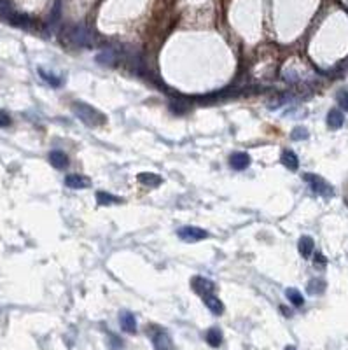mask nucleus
<instances>
[{"label": "nucleus", "mask_w": 348, "mask_h": 350, "mask_svg": "<svg viewBox=\"0 0 348 350\" xmlns=\"http://www.w3.org/2000/svg\"><path fill=\"white\" fill-rule=\"evenodd\" d=\"M291 137H292V140H306V139H308V130L298 126V128L292 130Z\"/></svg>", "instance_id": "23"}, {"label": "nucleus", "mask_w": 348, "mask_h": 350, "mask_svg": "<svg viewBox=\"0 0 348 350\" xmlns=\"http://www.w3.org/2000/svg\"><path fill=\"white\" fill-rule=\"evenodd\" d=\"M65 186L70 187V189H84V187L89 186V180L82 175L77 174H70L65 177Z\"/></svg>", "instance_id": "9"}, {"label": "nucleus", "mask_w": 348, "mask_h": 350, "mask_svg": "<svg viewBox=\"0 0 348 350\" xmlns=\"http://www.w3.org/2000/svg\"><path fill=\"white\" fill-rule=\"evenodd\" d=\"M229 167L233 170H245L250 167V156L247 153H233L229 156Z\"/></svg>", "instance_id": "6"}, {"label": "nucleus", "mask_w": 348, "mask_h": 350, "mask_svg": "<svg viewBox=\"0 0 348 350\" xmlns=\"http://www.w3.org/2000/svg\"><path fill=\"white\" fill-rule=\"evenodd\" d=\"M39 75L47 82V84L53 86V88H58V86H61V79L58 77V75L51 74V72L44 70V68H39Z\"/></svg>", "instance_id": "19"}, {"label": "nucleus", "mask_w": 348, "mask_h": 350, "mask_svg": "<svg viewBox=\"0 0 348 350\" xmlns=\"http://www.w3.org/2000/svg\"><path fill=\"white\" fill-rule=\"evenodd\" d=\"M285 296L289 298V301H291L294 307H303V305H305V298H303V294L299 293L298 289H294V287H289V289L285 291Z\"/></svg>", "instance_id": "18"}, {"label": "nucleus", "mask_w": 348, "mask_h": 350, "mask_svg": "<svg viewBox=\"0 0 348 350\" xmlns=\"http://www.w3.org/2000/svg\"><path fill=\"white\" fill-rule=\"evenodd\" d=\"M191 287L198 294L205 296V294H212L213 293V289H215V284H213L212 280L205 279V277H194V279L191 280Z\"/></svg>", "instance_id": "5"}, {"label": "nucleus", "mask_w": 348, "mask_h": 350, "mask_svg": "<svg viewBox=\"0 0 348 350\" xmlns=\"http://www.w3.org/2000/svg\"><path fill=\"white\" fill-rule=\"evenodd\" d=\"M137 179H139V182H142L144 186H160L161 180H163L160 175L151 174V172H144V174H140Z\"/></svg>", "instance_id": "16"}, {"label": "nucleus", "mask_w": 348, "mask_h": 350, "mask_svg": "<svg viewBox=\"0 0 348 350\" xmlns=\"http://www.w3.org/2000/svg\"><path fill=\"white\" fill-rule=\"evenodd\" d=\"M280 310L284 312L285 315H291V310H287V308H285V307H280Z\"/></svg>", "instance_id": "26"}, {"label": "nucleus", "mask_w": 348, "mask_h": 350, "mask_svg": "<svg viewBox=\"0 0 348 350\" xmlns=\"http://www.w3.org/2000/svg\"><path fill=\"white\" fill-rule=\"evenodd\" d=\"M203 303H205V307L208 308L213 315H220L224 312L222 301H220L215 294H205V296H203Z\"/></svg>", "instance_id": "8"}, {"label": "nucleus", "mask_w": 348, "mask_h": 350, "mask_svg": "<svg viewBox=\"0 0 348 350\" xmlns=\"http://www.w3.org/2000/svg\"><path fill=\"white\" fill-rule=\"evenodd\" d=\"M306 291H308V294H322L326 291V282L317 279L310 280L308 286H306Z\"/></svg>", "instance_id": "20"}, {"label": "nucleus", "mask_w": 348, "mask_h": 350, "mask_svg": "<svg viewBox=\"0 0 348 350\" xmlns=\"http://www.w3.org/2000/svg\"><path fill=\"white\" fill-rule=\"evenodd\" d=\"M280 160H282V165H284L285 168H289V170H298L299 168V158L294 151L285 149L284 153H282Z\"/></svg>", "instance_id": "12"}, {"label": "nucleus", "mask_w": 348, "mask_h": 350, "mask_svg": "<svg viewBox=\"0 0 348 350\" xmlns=\"http://www.w3.org/2000/svg\"><path fill=\"white\" fill-rule=\"evenodd\" d=\"M285 350H298L296 347H292V345H289V347H285Z\"/></svg>", "instance_id": "27"}, {"label": "nucleus", "mask_w": 348, "mask_h": 350, "mask_svg": "<svg viewBox=\"0 0 348 350\" xmlns=\"http://www.w3.org/2000/svg\"><path fill=\"white\" fill-rule=\"evenodd\" d=\"M11 116L5 111H0V128H7V126H11Z\"/></svg>", "instance_id": "24"}, {"label": "nucleus", "mask_w": 348, "mask_h": 350, "mask_svg": "<svg viewBox=\"0 0 348 350\" xmlns=\"http://www.w3.org/2000/svg\"><path fill=\"white\" fill-rule=\"evenodd\" d=\"M114 60H116V53L112 49H105L96 56V61L102 65H114Z\"/></svg>", "instance_id": "21"}, {"label": "nucleus", "mask_w": 348, "mask_h": 350, "mask_svg": "<svg viewBox=\"0 0 348 350\" xmlns=\"http://www.w3.org/2000/svg\"><path fill=\"white\" fill-rule=\"evenodd\" d=\"M49 163L53 165L56 170H65L68 167V156L63 151H51L49 153Z\"/></svg>", "instance_id": "10"}, {"label": "nucleus", "mask_w": 348, "mask_h": 350, "mask_svg": "<svg viewBox=\"0 0 348 350\" xmlns=\"http://www.w3.org/2000/svg\"><path fill=\"white\" fill-rule=\"evenodd\" d=\"M119 322H121L123 331L130 333V335L137 333V319H135V315H133L132 312H128V310L119 312Z\"/></svg>", "instance_id": "7"}, {"label": "nucleus", "mask_w": 348, "mask_h": 350, "mask_svg": "<svg viewBox=\"0 0 348 350\" xmlns=\"http://www.w3.org/2000/svg\"><path fill=\"white\" fill-rule=\"evenodd\" d=\"M303 179L308 182V186L312 187L313 193L320 194V196L329 198V196H333V194H334L333 187H331L329 184H327L326 180L322 179V177H319V175H315V174H305V175H303Z\"/></svg>", "instance_id": "3"}, {"label": "nucleus", "mask_w": 348, "mask_h": 350, "mask_svg": "<svg viewBox=\"0 0 348 350\" xmlns=\"http://www.w3.org/2000/svg\"><path fill=\"white\" fill-rule=\"evenodd\" d=\"M67 42L72 46H91L93 35L84 26H74L67 32Z\"/></svg>", "instance_id": "2"}, {"label": "nucleus", "mask_w": 348, "mask_h": 350, "mask_svg": "<svg viewBox=\"0 0 348 350\" xmlns=\"http://www.w3.org/2000/svg\"><path fill=\"white\" fill-rule=\"evenodd\" d=\"M313 263H315V266H319V268H322V266H326V257H324V254L322 252H317L315 254V261H313Z\"/></svg>", "instance_id": "25"}, {"label": "nucleus", "mask_w": 348, "mask_h": 350, "mask_svg": "<svg viewBox=\"0 0 348 350\" xmlns=\"http://www.w3.org/2000/svg\"><path fill=\"white\" fill-rule=\"evenodd\" d=\"M206 343H208L210 347H213V349H217V347H220V343H222V333H220L219 328H210L208 331H206Z\"/></svg>", "instance_id": "15"}, {"label": "nucleus", "mask_w": 348, "mask_h": 350, "mask_svg": "<svg viewBox=\"0 0 348 350\" xmlns=\"http://www.w3.org/2000/svg\"><path fill=\"white\" fill-rule=\"evenodd\" d=\"M96 201H98V205H114V203H121V198L114 196L110 193H105V191H98L96 193Z\"/></svg>", "instance_id": "17"}, {"label": "nucleus", "mask_w": 348, "mask_h": 350, "mask_svg": "<svg viewBox=\"0 0 348 350\" xmlns=\"http://www.w3.org/2000/svg\"><path fill=\"white\" fill-rule=\"evenodd\" d=\"M336 100H338V105H340L343 111L348 112V90H340V91H338Z\"/></svg>", "instance_id": "22"}, {"label": "nucleus", "mask_w": 348, "mask_h": 350, "mask_svg": "<svg viewBox=\"0 0 348 350\" xmlns=\"http://www.w3.org/2000/svg\"><path fill=\"white\" fill-rule=\"evenodd\" d=\"M178 238H182L184 242H198V240H203L208 236V233L205 229L198 228V226H184L177 231Z\"/></svg>", "instance_id": "4"}, {"label": "nucleus", "mask_w": 348, "mask_h": 350, "mask_svg": "<svg viewBox=\"0 0 348 350\" xmlns=\"http://www.w3.org/2000/svg\"><path fill=\"white\" fill-rule=\"evenodd\" d=\"M153 342H154V349L156 350H172L170 336L165 331H161V329L153 335Z\"/></svg>", "instance_id": "11"}, {"label": "nucleus", "mask_w": 348, "mask_h": 350, "mask_svg": "<svg viewBox=\"0 0 348 350\" xmlns=\"http://www.w3.org/2000/svg\"><path fill=\"white\" fill-rule=\"evenodd\" d=\"M313 249H315V242H313L312 236H301L298 243V250L305 259H308L313 254Z\"/></svg>", "instance_id": "13"}, {"label": "nucleus", "mask_w": 348, "mask_h": 350, "mask_svg": "<svg viewBox=\"0 0 348 350\" xmlns=\"http://www.w3.org/2000/svg\"><path fill=\"white\" fill-rule=\"evenodd\" d=\"M343 123H345L343 112L338 111V109H331L329 114H327V126L331 130H340L343 126Z\"/></svg>", "instance_id": "14"}, {"label": "nucleus", "mask_w": 348, "mask_h": 350, "mask_svg": "<svg viewBox=\"0 0 348 350\" xmlns=\"http://www.w3.org/2000/svg\"><path fill=\"white\" fill-rule=\"evenodd\" d=\"M72 112L88 126H100L105 123V116L89 104H84V102H75L72 105Z\"/></svg>", "instance_id": "1"}]
</instances>
